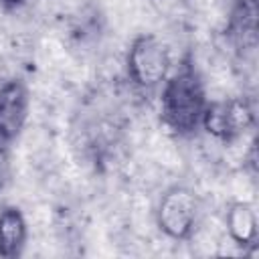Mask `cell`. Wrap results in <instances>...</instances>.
Wrapping results in <instances>:
<instances>
[{
    "mask_svg": "<svg viewBox=\"0 0 259 259\" xmlns=\"http://www.w3.org/2000/svg\"><path fill=\"white\" fill-rule=\"evenodd\" d=\"M0 4L6 10H14V8H20L22 4H26V0H0Z\"/></svg>",
    "mask_w": 259,
    "mask_h": 259,
    "instance_id": "30bf717a",
    "label": "cell"
},
{
    "mask_svg": "<svg viewBox=\"0 0 259 259\" xmlns=\"http://www.w3.org/2000/svg\"><path fill=\"white\" fill-rule=\"evenodd\" d=\"M255 121V105L247 97H225L214 101L208 99L200 130L223 144H233L241 140L249 130H253Z\"/></svg>",
    "mask_w": 259,
    "mask_h": 259,
    "instance_id": "277c9868",
    "label": "cell"
},
{
    "mask_svg": "<svg viewBox=\"0 0 259 259\" xmlns=\"http://www.w3.org/2000/svg\"><path fill=\"white\" fill-rule=\"evenodd\" d=\"M225 229L229 239L239 249H243V253L253 251L259 237V223L253 204L245 200H233L225 210Z\"/></svg>",
    "mask_w": 259,
    "mask_h": 259,
    "instance_id": "8992f818",
    "label": "cell"
},
{
    "mask_svg": "<svg viewBox=\"0 0 259 259\" xmlns=\"http://www.w3.org/2000/svg\"><path fill=\"white\" fill-rule=\"evenodd\" d=\"M12 182V154H10V144L0 140V192L8 188Z\"/></svg>",
    "mask_w": 259,
    "mask_h": 259,
    "instance_id": "9c48e42d",
    "label": "cell"
},
{
    "mask_svg": "<svg viewBox=\"0 0 259 259\" xmlns=\"http://www.w3.org/2000/svg\"><path fill=\"white\" fill-rule=\"evenodd\" d=\"M200 210L198 194L184 184H174L166 188L158 200L156 227L172 241H188L198 227Z\"/></svg>",
    "mask_w": 259,
    "mask_h": 259,
    "instance_id": "3957f363",
    "label": "cell"
},
{
    "mask_svg": "<svg viewBox=\"0 0 259 259\" xmlns=\"http://www.w3.org/2000/svg\"><path fill=\"white\" fill-rule=\"evenodd\" d=\"M208 97L204 81L194 67L192 59L186 57L176 71H170L160 91V119L162 123L180 138L192 136L200 130L202 113Z\"/></svg>",
    "mask_w": 259,
    "mask_h": 259,
    "instance_id": "6da1fadb",
    "label": "cell"
},
{
    "mask_svg": "<svg viewBox=\"0 0 259 259\" xmlns=\"http://www.w3.org/2000/svg\"><path fill=\"white\" fill-rule=\"evenodd\" d=\"M227 36L237 51H253L257 42V0H237L227 22Z\"/></svg>",
    "mask_w": 259,
    "mask_h": 259,
    "instance_id": "52a82bcc",
    "label": "cell"
},
{
    "mask_svg": "<svg viewBox=\"0 0 259 259\" xmlns=\"http://www.w3.org/2000/svg\"><path fill=\"white\" fill-rule=\"evenodd\" d=\"M30 109L28 87L20 79L0 85V140L12 144L24 130Z\"/></svg>",
    "mask_w": 259,
    "mask_h": 259,
    "instance_id": "5b68a950",
    "label": "cell"
},
{
    "mask_svg": "<svg viewBox=\"0 0 259 259\" xmlns=\"http://www.w3.org/2000/svg\"><path fill=\"white\" fill-rule=\"evenodd\" d=\"M172 71V57L168 47L156 34H138L125 55V73L130 83L140 91H154L162 87Z\"/></svg>",
    "mask_w": 259,
    "mask_h": 259,
    "instance_id": "7a4b0ae2",
    "label": "cell"
},
{
    "mask_svg": "<svg viewBox=\"0 0 259 259\" xmlns=\"http://www.w3.org/2000/svg\"><path fill=\"white\" fill-rule=\"evenodd\" d=\"M28 239V225L22 210L14 204L0 206V257L16 259L22 255Z\"/></svg>",
    "mask_w": 259,
    "mask_h": 259,
    "instance_id": "ba28073f",
    "label": "cell"
}]
</instances>
